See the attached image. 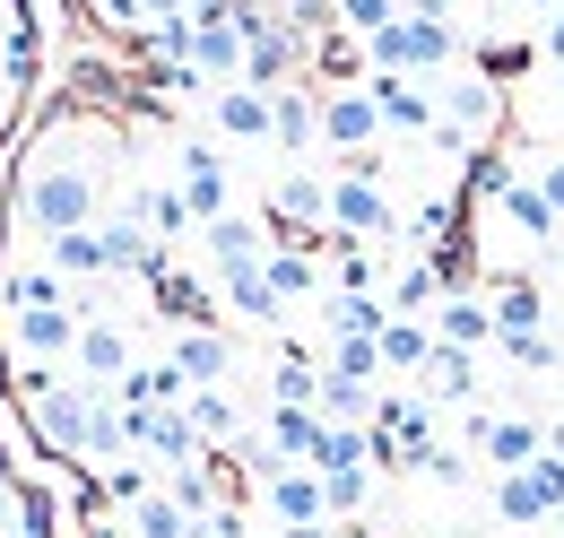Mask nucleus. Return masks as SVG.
<instances>
[{
    "label": "nucleus",
    "instance_id": "nucleus-1",
    "mask_svg": "<svg viewBox=\"0 0 564 538\" xmlns=\"http://www.w3.org/2000/svg\"><path fill=\"white\" fill-rule=\"evenodd\" d=\"M96 208H105V183H96V165L87 157H26V174H18V192H9V217L18 226H35L44 244L53 235H78V226H96Z\"/></svg>",
    "mask_w": 564,
    "mask_h": 538
},
{
    "label": "nucleus",
    "instance_id": "nucleus-2",
    "mask_svg": "<svg viewBox=\"0 0 564 538\" xmlns=\"http://www.w3.org/2000/svg\"><path fill=\"white\" fill-rule=\"evenodd\" d=\"M78 322L70 304H26V313H0V338H9V365H70L78 356Z\"/></svg>",
    "mask_w": 564,
    "mask_h": 538
},
{
    "label": "nucleus",
    "instance_id": "nucleus-3",
    "mask_svg": "<svg viewBox=\"0 0 564 538\" xmlns=\"http://www.w3.org/2000/svg\"><path fill=\"white\" fill-rule=\"evenodd\" d=\"M330 235H348V244H400L409 217L391 208V192L373 174H339L330 183Z\"/></svg>",
    "mask_w": 564,
    "mask_h": 538
},
{
    "label": "nucleus",
    "instance_id": "nucleus-4",
    "mask_svg": "<svg viewBox=\"0 0 564 538\" xmlns=\"http://www.w3.org/2000/svg\"><path fill=\"white\" fill-rule=\"evenodd\" d=\"M460 434L478 443V461H487L495 477H521L530 461H547V426H539V417H487V408H469Z\"/></svg>",
    "mask_w": 564,
    "mask_h": 538
},
{
    "label": "nucleus",
    "instance_id": "nucleus-5",
    "mask_svg": "<svg viewBox=\"0 0 564 538\" xmlns=\"http://www.w3.org/2000/svg\"><path fill=\"white\" fill-rule=\"evenodd\" d=\"M174 183H183V201H192V217H200V226L235 208V174H226L217 139H183V148H174Z\"/></svg>",
    "mask_w": 564,
    "mask_h": 538
},
{
    "label": "nucleus",
    "instance_id": "nucleus-6",
    "mask_svg": "<svg viewBox=\"0 0 564 538\" xmlns=\"http://www.w3.org/2000/svg\"><path fill=\"white\" fill-rule=\"evenodd\" d=\"M495 513H503L512 530H530V521L564 513V461L547 452V461H530L521 477H495Z\"/></svg>",
    "mask_w": 564,
    "mask_h": 538
},
{
    "label": "nucleus",
    "instance_id": "nucleus-7",
    "mask_svg": "<svg viewBox=\"0 0 564 538\" xmlns=\"http://www.w3.org/2000/svg\"><path fill=\"white\" fill-rule=\"evenodd\" d=\"M382 131V114H373V87L356 78V87H322V139L339 148V157H365Z\"/></svg>",
    "mask_w": 564,
    "mask_h": 538
},
{
    "label": "nucleus",
    "instance_id": "nucleus-8",
    "mask_svg": "<svg viewBox=\"0 0 564 538\" xmlns=\"http://www.w3.org/2000/svg\"><path fill=\"white\" fill-rule=\"evenodd\" d=\"M192 69H200L209 87H235V78H243V26H235V9H200V18H192Z\"/></svg>",
    "mask_w": 564,
    "mask_h": 538
},
{
    "label": "nucleus",
    "instance_id": "nucleus-9",
    "mask_svg": "<svg viewBox=\"0 0 564 538\" xmlns=\"http://www.w3.org/2000/svg\"><path fill=\"white\" fill-rule=\"evenodd\" d=\"M200 252L217 261V278H226V269H261V261H270V226L243 217V208H226V217L200 226Z\"/></svg>",
    "mask_w": 564,
    "mask_h": 538
},
{
    "label": "nucleus",
    "instance_id": "nucleus-10",
    "mask_svg": "<svg viewBox=\"0 0 564 538\" xmlns=\"http://www.w3.org/2000/svg\"><path fill=\"white\" fill-rule=\"evenodd\" d=\"M70 374L87 383V391H113V383L131 374V331H122V322H87V331H78Z\"/></svg>",
    "mask_w": 564,
    "mask_h": 538
},
{
    "label": "nucleus",
    "instance_id": "nucleus-11",
    "mask_svg": "<svg viewBox=\"0 0 564 538\" xmlns=\"http://www.w3.org/2000/svg\"><path fill=\"white\" fill-rule=\"evenodd\" d=\"M122 217H140V226L156 235V244H165V252H174L183 235H200V217H192V201H183V183H140Z\"/></svg>",
    "mask_w": 564,
    "mask_h": 538
},
{
    "label": "nucleus",
    "instance_id": "nucleus-12",
    "mask_svg": "<svg viewBox=\"0 0 564 538\" xmlns=\"http://www.w3.org/2000/svg\"><path fill=\"white\" fill-rule=\"evenodd\" d=\"M165 356L183 365V383H192V391H226V374H235V338H226V331H174Z\"/></svg>",
    "mask_w": 564,
    "mask_h": 538
},
{
    "label": "nucleus",
    "instance_id": "nucleus-13",
    "mask_svg": "<svg viewBox=\"0 0 564 538\" xmlns=\"http://www.w3.org/2000/svg\"><path fill=\"white\" fill-rule=\"evenodd\" d=\"M487 313H495V338H530V331H547V287L539 278H495Z\"/></svg>",
    "mask_w": 564,
    "mask_h": 538
},
{
    "label": "nucleus",
    "instance_id": "nucleus-14",
    "mask_svg": "<svg viewBox=\"0 0 564 538\" xmlns=\"http://www.w3.org/2000/svg\"><path fill=\"white\" fill-rule=\"evenodd\" d=\"M365 87H373V114H382V131H417V139H434V114H443V105L425 96L417 78H382V69H373Z\"/></svg>",
    "mask_w": 564,
    "mask_h": 538
},
{
    "label": "nucleus",
    "instance_id": "nucleus-15",
    "mask_svg": "<svg viewBox=\"0 0 564 538\" xmlns=\"http://www.w3.org/2000/svg\"><path fill=\"white\" fill-rule=\"evenodd\" d=\"M209 122H217V139H270V87H209Z\"/></svg>",
    "mask_w": 564,
    "mask_h": 538
},
{
    "label": "nucleus",
    "instance_id": "nucleus-16",
    "mask_svg": "<svg viewBox=\"0 0 564 538\" xmlns=\"http://www.w3.org/2000/svg\"><path fill=\"white\" fill-rule=\"evenodd\" d=\"M261 504H270V521H279V530L330 521V495H322V477H313V470H279L270 486H261Z\"/></svg>",
    "mask_w": 564,
    "mask_h": 538
},
{
    "label": "nucleus",
    "instance_id": "nucleus-17",
    "mask_svg": "<svg viewBox=\"0 0 564 538\" xmlns=\"http://www.w3.org/2000/svg\"><path fill=\"white\" fill-rule=\"evenodd\" d=\"M434 338H443V347H469V356H478V347H495V313H487V295H478V287L443 295V313H434Z\"/></svg>",
    "mask_w": 564,
    "mask_h": 538
},
{
    "label": "nucleus",
    "instance_id": "nucleus-18",
    "mask_svg": "<svg viewBox=\"0 0 564 538\" xmlns=\"http://www.w3.org/2000/svg\"><path fill=\"white\" fill-rule=\"evenodd\" d=\"M148 304H156V313H165L174 331H217V322H209L217 304H209V295H200V287H192V278H183L174 261H165L156 278H148Z\"/></svg>",
    "mask_w": 564,
    "mask_h": 538
},
{
    "label": "nucleus",
    "instance_id": "nucleus-19",
    "mask_svg": "<svg viewBox=\"0 0 564 538\" xmlns=\"http://www.w3.org/2000/svg\"><path fill=\"white\" fill-rule=\"evenodd\" d=\"M313 131H322L313 87H304V78H295V87H270V139H279L286 157H304V148H313Z\"/></svg>",
    "mask_w": 564,
    "mask_h": 538
},
{
    "label": "nucleus",
    "instance_id": "nucleus-20",
    "mask_svg": "<svg viewBox=\"0 0 564 538\" xmlns=\"http://www.w3.org/2000/svg\"><path fill=\"white\" fill-rule=\"evenodd\" d=\"M44 252H53V269H62V278H87V287H96V278H113V235H105V226H78V235H53Z\"/></svg>",
    "mask_w": 564,
    "mask_h": 538
},
{
    "label": "nucleus",
    "instance_id": "nucleus-21",
    "mask_svg": "<svg viewBox=\"0 0 564 538\" xmlns=\"http://www.w3.org/2000/svg\"><path fill=\"white\" fill-rule=\"evenodd\" d=\"M270 408H322V365H313V347H295V338L279 347V365H270Z\"/></svg>",
    "mask_w": 564,
    "mask_h": 538
},
{
    "label": "nucleus",
    "instance_id": "nucleus-22",
    "mask_svg": "<svg viewBox=\"0 0 564 538\" xmlns=\"http://www.w3.org/2000/svg\"><path fill=\"white\" fill-rule=\"evenodd\" d=\"M322 434H330L322 408H270V452H279L286 470H313V443Z\"/></svg>",
    "mask_w": 564,
    "mask_h": 538
},
{
    "label": "nucleus",
    "instance_id": "nucleus-23",
    "mask_svg": "<svg viewBox=\"0 0 564 538\" xmlns=\"http://www.w3.org/2000/svg\"><path fill=\"white\" fill-rule=\"evenodd\" d=\"M417 383H425V400H434V408H469V391H478V356H469V347H434V365H425Z\"/></svg>",
    "mask_w": 564,
    "mask_h": 538
},
{
    "label": "nucleus",
    "instance_id": "nucleus-24",
    "mask_svg": "<svg viewBox=\"0 0 564 538\" xmlns=\"http://www.w3.org/2000/svg\"><path fill=\"white\" fill-rule=\"evenodd\" d=\"M217 287H226V313H235V322H252V331H270V322L286 313V304H279V287H270L261 269H226Z\"/></svg>",
    "mask_w": 564,
    "mask_h": 538
},
{
    "label": "nucleus",
    "instance_id": "nucleus-25",
    "mask_svg": "<svg viewBox=\"0 0 564 538\" xmlns=\"http://www.w3.org/2000/svg\"><path fill=\"white\" fill-rule=\"evenodd\" d=\"M434 347H443V338L425 331V322L391 313V322H382V374H425V365H434Z\"/></svg>",
    "mask_w": 564,
    "mask_h": 538
},
{
    "label": "nucleus",
    "instance_id": "nucleus-26",
    "mask_svg": "<svg viewBox=\"0 0 564 538\" xmlns=\"http://www.w3.org/2000/svg\"><path fill=\"white\" fill-rule=\"evenodd\" d=\"M503 217L530 235V244H556L564 235V217L547 208V192H539V174H512V192H503Z\"/></svg>",
    "mask_w": 564,
    "mask_h": 538
},
{
    "label": "nucleus",
    "instance_id": "nucleus-27",
    "mask_svg": "<svg viewBox=\"0 0 564 538\" xmlns=\"http://www.w3.org/2000/svg\"><path fill=\"white\" fill-rule=\"evenodd\" d=\"M183 417H192V434H200L209 452L243 434V408H235V391H192V400H183Z\"/></svg>",
    "mask_w": 564,
    "mask_h": 538
},
{
    "label": "nucleus",
    "instance_id": "nucleus-28",
    "mask_svg": "<svg viewBox=\"0 0 564 538\" xmlns=\"http://www.w3.org/2000/svg\"><path fill=\"white\" fill-rule=\"evenodd\" d=\"M339 470H373V434L365 426H330L313 443V477H339Z\"/></svg>",
    "mask_w": 564,
    "mask_h": 538
},
{
    "label": "nucleus",
    "instance_id": "nucleus-29",
    "mask_svg": "<svg viewBox=\"0 0 564 538\" xmlns=\"http://www.w3.org/2000/svg\"><path fill=\"white\" fill-rule=\"evenodd\" d=\"M192 530H200V521L165 495V477H156V495H140V504H131V538H192Z\"/></svg>",
    "mask_w": 564,
    "mask_h": 538
},
{
    "label": "nucleus",
    "instance_id": "nucleus-30",
    "mask_svg": "<svg viewBox=\"0 0 564 538\" xmlns=\"http://www.w3.org/2000/svg\"><path fill=\"white\" fill-rule=\"evenodd\" d=\"M322 252H295V244H270V261H261V278L279 287V304H295V295H313V278H322Z\"/></svg>",
    "mask_w": 564,
    "mask_h": 538
},
{
    "label": "nucleus",
    "instance_id": "nucleus-31",
    "mask_svg": "<svg viewBox=\"0 0 564 538\" xmlns=\"http://www.w3.org/2000/svg\"><path fill=\"white\" fill-rule=\"evenodd\" d=\"M391 304L382 295H330V338H382Z\"/></svg>",
    "mask_w": 564,
    "mask_h": 538
},
{
    "label": "nucleus",
    "instance_id": "nucleus-32",
    "mask_svg": "<svg viewBox=\"0 0 564 538\" xmlns=\"http://www.w3.org/2000/svg\"><path fill=\"white\" fill-rule=\"evenodd\" d=\"M495 356H503L512 374H530V383H547V374L564 365V347H556L547 331H530V338H495Z\"/></svg>",
    "mask_w": 564,
    "mask_h": 538
},
{
    "label": "nucleus",
    "instance_id": "nucleus-33",
    "mask_svg": "<svg viewBox=\"0 0 564 538\" xmlns=\"http://www.w3.org/2000/svg\"><path fill=\"white\" fill-rule=\"evenodd\" d=\"M322 374H348L365 391H382V338H330V365Z\"/></svg>",
    "mask_w": 564,
    "mask_h": 538
},
{
    "label": "nucleus",
    "instance_id": "nucleus-34",
    "mask_svg": "<svg viewBox=\"0 0 564 538\" xmlns=\"http://www.w3.org/2000/svg\"><path fill=\"white\" fill-rule=\"evenodd\" d=\"M356 62H365V44H356L348 26H339V35H322V44L304 53V69H322V78H339V87H356V78H348Z\"/></svg>",
    "mask_w": 564,
    "mask_h": 538
},
{
    "label": "nucleus",
    "instance_id": "nucleus-35",
    "mask_svg": "<svg viewBox=\"0 0 564 538\" xmlns=\"http://www.w3.org/2000/svg\"><path fill=\"white\" fill-rule=\"evenodd\" d=\"M469 192H478V201H503V192H512V157H503V148H469Z\"/></svg>",
    "mask_w": 564,
    "mask_h": 538
},
{
    "label": "nucleus",
    "instance_id": "nucleus-36",
    "mask_svg": "<svg viewBox=\"0 0 564 538\" xmlns=\"http://www.w3.org/2000/svg\"><path fill=\"white\" fill-rule=\"evenodd\" d=\"M322 495H330V521H348V513H365V504H373V470H339V477H322Z\"/></svg>",
    "mask_w": 564,
    "mask_h": 538
},
{
    "label": "nucleus",
    "instance_id": "nucleus-37",
    "mask_svg": "<svg viewBox=\"0 0 564 538\" xmlns=\"http://www.w3.org/2000/svg\"><path fill=\"white\" fill-rule=\"evenodd\" d=\"M417 470L434 477V486H460V477H469V452H452V443H434V452H425Z\"/></svg>",
    "mask_w": 564,
    "mask_h": 538
},
{
    "label": "nucleus",
    "instance_id": "nucleus-38",
    "mask_svg": "<svg viewBox=\"0 0 564 538\" xmlns=\"http://www.w3.org/2000/svg\"><path fill=\"white\" fill-rule=\"evenodd\" d=\"M539 192H547V208L564 217V157H547V165H539Z\"/></svg>",
    "mask_w": 564,
    "mask_h": 538
},
{
    "label": "nucleus",
    "instance_id": "nucleus-39",
    "mask_svg": "<svg viewBox=\"0 0 564 538\" xmlns=\"http://www.w3.org/2000/svg\"><path fill=\"white\" fill-rule=\"evenodd\" d=\"M140 18L156 26V18H192V0H140Z\"/></svg>",
    "mask_w": 564,
    "mask_h": 538
},
{
    "label": "nucleus",
    "instance_id": "nucleus-40",
    "mask_svg": "<svg viewBox=\"0 0 564 538\" xmlns=\"http://www.w3.org/2000/svg\"><path fill=\"white\" fill-rule=\"evenodd\" d=\"M261 9H270V18H304L313 0H261Z\"/></svg>",
    "mask_w": 564,
    "mask_h": 538
},
{
    "label": "nucleus",
    "instance_id": "nucleus-41",
    "mask_svg": "<svg viewBox=\"0 0 564 538\" xmlns=\"http://www.w3.org/2000/svg\"><path fill=\"white\" fill-rule=\"evenodd\" d=\"M547 62L564 69V18H556V26H547Z\"/></svg>",
    "mask_w": 564,
    "mask_h": 538
},
{
    "label": "nucleus",
    "instance_id": "nucleus-42",
    "mask_svg": "<svg viewBox=\"0 0 564 538\" xmlns=\"http://www.w3.org/2000/svg\"><path fill=\"white\" fill-rule=\"evenodd\" d=\"M279 538H339L330 521H304V530H279Z\"/></svg>",
    "mask_w": 564,
    "mask_h": 538
},
{
    "label": "nucleus",
    "instance_id": "nucleus-43",
    "mask_svg": "<svg viewBox=\"0 0 564 538\" xmlns=\"http://www.w3.org/2000/svg\"><path fill=\"white\" fill-rule=\"evenodd\" d=\"M547 452H556V461H564V417H556V426H547Z\"/></svg>",
    "mask_w": 564,
    "mask_h": 538
},
{
    "label": "nucleus",
    "instance_id": "nucleus-44",
    "mask_svg": "<svg viewBox=\"0 0 564 538\" xmlns=\"http://www.w3.org/2000/svg\"><path fill=\"white\" fill-rule=\"evenodd\" d=\"M530 9H556V0H530Z\"/></svg>",
    "mask_w": 564,
    "mask_h": 538
},
{
    "label": "nucleus",
    "instance_id": "nucleus-45",
    "mask_svg": "<svg viewBox=\"0 0 564 538\" xmlns=\"http://www.w3.org/2000/svg\"><path fill=\"white\" fill-rule=\"evenodd\" d=\"M556 18H564V0H556Z\"/></svg>",
    "mask_w": 564,
    "mask_h": 538
},
{
    "label": "nucleus",
    "instance_id": "nucleus-46",
    "mask_svg": "<svg viewBox=\"0 0 564 538\" xmlns=\"http://www.w3.org/2000/svg\"><path fill=\"white\" fill-rule=\"evenodd\" d=\"M0 477H9V470H0Z\"/></svg>",
    "mask_w": 564,
    "mask_h": 538
}]
</instances>
